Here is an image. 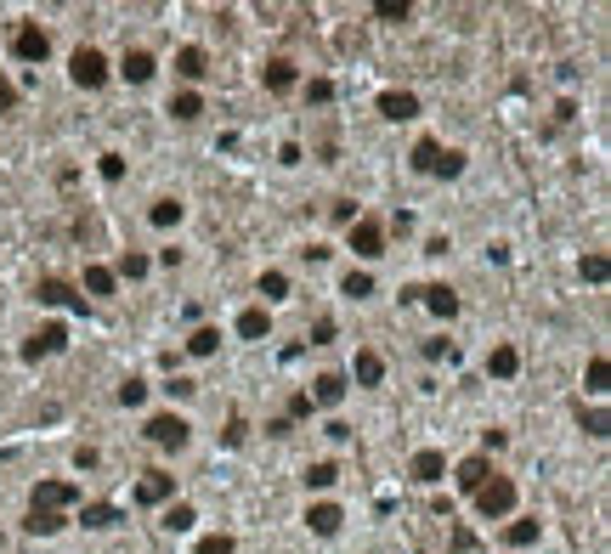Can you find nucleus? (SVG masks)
Masks as SVG:
<instances>
[{
  "label": "nucleus",
  "instance_id": "44",
  "mask_svg": "<svg viewBox=\"0 0 611 554\" xmlns=\"http://www.w3.org/2000/svg\"><path fill=\"white\" fill-rule=\"evenodd\" d=\"M306 413H311V396H306V391L289 396V419H306Z\"/></svg>",
  "mask_w": 611,
  "mask_h": 554
},
{
  "label": "nucleus",
  "instance_id": "32",
  "mask_svg": "<svg viewBox=\"0 0 611 554\" xmlns=\"http://www.w3.org/2000/svg\"><path fill=\"white\" fill-rule=\"evenodd\" d=\"M114 521H119V509H114V503H86V526L102 531V526H114Z\"/></svg>",
  "mask_w": 611,
  "mask_h": 554
},
{
  "label": "nucleus",
  "instance_id": "20",
  "mask_svg": "<svg viewBox=\"0 0 611 554\" xmlns=\"http://www.w3.org/2000/svg\"><path fill=\"white\" fill-rule=\"evenodd\" d=\"M340 396H346V379H340V374H318V391H311V402H323V408H334Z\"/></svg>",
  "mask_w": 611,
  "mask_h": 554
},
{
  "label": "nucleus",
  "instance_id": "37",
  "mask_svg": "<svg viewBox=\"0 0 611 554\" xmlns=\"http://www.w3.org/2000/svg\"><path fill=\"white\" fill-rule=\"evenodd\" d=\"M114 277H147V254H131V249H125V261H119Z\"/></svg>",
  "mask_w": 611,
  "mask_h": 554
},
{
  "label": "nucleus",
  "instance_id": "35",
  "mask_svg": "<svg viewBox=\"0 0 611 554\" xmlns=\"http://www.w3.org/2000/svg\"><path fill=\"white\" fill-rule=\"evenodd\" d=\"M119 402H125V408H142V402H147V385H142V379H125V385H119Z\"/></svg>",
  "mask_w": 611,
  "mask_h": 554
},
{
  "label": "nucleus",
  "instance_id": "5",
  "mask_svg": "<svg viewBox=\"0 0 611 554\" xmlns=\"http://www.w3.org/2000/svg\"><path fill=\"white\" fill-rule=\"evenodd\" d=\"M69 74H74V85L97 91V85H108V57H102L97 46H79V51H74V62H69Z\"/></svg>",
  "mask_w": 611,
  "mask_h": 554
},
{
  "label": "nucleus",
  "instance_id": "1",
  "mask_svg": "<svg viewBox=\"0 0 611 554\" xmlns=\"http://www.w3.org/2000/svg\"><path fill=\"white\" fill-rule=\"evenodd\" d=\"M413 170L419 176H441V181H453L458 170H465V153H453V147H441L436 136H425L413 147Z\"/></svg>",
  "mask_w": 611,
  "mask_h": 554
},
{
  "label": "nucleus",
  "instance_id": "23",
  "mask_svg": "<svg viewBox=\"0 0 611 554\" xmlns=\"http://www.w3.org/2000/svg\"><path fill=\"white\" fill-rule=\"evenodd\" d=\"M147 221H153V226H176V221H181V204H176V199H153Z\"/></svg>",
  "mask_w": 611,
  "mask_h": 554
},
{
  "label": "nucleus",
  "instance_id": "42",
  "mask_svg": "<svg viewBox=\"0 0 611 554\" xmlns=\"http://www.w3.org/2000/svg\"><path fill=\"white\" fill-rule=\"evenodd\" d=\"M12 108H17V85L0 74V114H12Z\"/></svg>",
  "mask_w": 611,
  "mask_h": 554
},
{
  "label": "nucleus",
  "instance_id": "7",
  "mask_svg": "<svg viewBox=\"0 0 611 554\" xmlns=\"http://www.w3.org/2000/svg\"><path fill=\"white\" fill-rule=\"evenodd\" d=\"M351 249L363 254V261L385 254V226H379V221H351Z\"/></svg>",
  "mask_w": 611,
  "mask_h": 554
},
{
  "label": "nucleus",
  "instance_id": "21",
  "mask_svg": "<svg viewBox=\"0 0 611 554\" xmlns=\"http://www.w3.org/2000/svg\"><path fill=\"white\" fill-rule=\"evenodd\" d=\"M171 114H176L181 125L199 119V114H204V97H199V91H176V97H171Z\"/></svg>",
  "mask_w": 611,
  "mask_h": 554
},
{
  "label": "nucleus",
  "instance_id": "30",
  "mask_svg": "<svg viewBox=\"0 0 611 554\" xmlns=\"http://www.w3.org/2000/svg\"><path fill=\"white\" fill-rule=\"evenodd\" d=\"M583 379H588V391H611V362H606V356H595Z\"/></svg>",
  "mask_w": 611,
  "mask_h": 554
},
{
  "label": "nucleus",
  "instance_id": "15",
  "mask_svg": "<svg viewBox=\"0 0 611 554\" xmlns=\"http://www.w3.org/2000/svg\"><path fill=\"white\" fill-rule=\"evenodd\" d=\"M176 74H181V79H204V74H209L204 46H181V51H176Z\"/></svg>",
  "mask_w": 611,
  "mask_h": 554
},
{
  "label": "nucleus",
  "instance_id": "29",
  "mask_svg": "<svg viewBox=\"0 0 611 554\" xmlns=\"http://www.w3.org/2000/svg\"><path fill=\"white\" fill-rule=\"evenodd\" d=\"M114 283H119V277H114L108 266H86V289H91V294H114Z\"/></svg>",
  "mask_w": 611,
  "mask_h": 554
},
{
  "label": "nucleus",
  "instance_id": "34",
  "mask_svg": "<svg viewBox=\"0 0 611 554\" xmlns=\"http://www.w3.org/2000/svg\"><path fill=\"white\" fill-rule=\"evenodd\" d=\"M261 294H266V300H283V294H289V277H283V272H266V277H261Z\"/></svg>",
  "mask_w": 611,
  "mask_h": 554
},
{
  "label": "nucleus",
  "instance_id": "10",
  "mask_svg": "<svg viewBox=\"0 0 611 554\" xmlns=\"http://www.w3.org/2000/svg\"><path fill=\"white\" fill-rule=\"evenodd\" d=\"M453 476H458V486H465V493H481V486L493 481V464H487V458L476 453V458H465V464H458Z\"/></svg>",
  "mask_w": 611,
  "mask_h": 554
},
{
  "label": "nucleus",
  "instance_id": "18",
  "mask_svg": "<svg viewBox=\"0 0 611 554\" xmlns=\"http://www.w3.org/2000/svg\"><path fill=\"white\" fill-rule=\"evenodd\" d=\"M40 300H46V306H74V289L69 283H62V277H40Z\"/></svg>",
  "mask_w": 611,
  "mask_h": 554
},
{
  "label": "nucleus",
  "instance_id": "17",
  "mask_svg": "<svg viewBox=\"0 0 611 554\" xmlns=\"http://www.w3.org/2000/svg\"><path fill=\"white\" fill-rule=\"evenodd\" d=\"M119 74L131 79V85H147V79H153V57H147V51H125V62H119Z\"/></svg>",
  "mask_w": 611,
  "mask_h": 554
},
{
  "label": "nucleus",
  "instance_id": "16",
  "mask_svg": "<svg viewBox=\"0 0 611 554\" xmlns=\"http://www.w3.org/2000/svg\"><path fill=\"white\" fill-rule=\"evenodd\" d=\"M261 79H266V91H294V62L289 57H272L266 69H261Z\"/></svg>",
  "mask_w": 611,
  "mask_h": 554
},
{
  "label": "nucleus",
  "instance_id": "12",
  "mask_svg": "<svg viewBox=\"0 0 611 554\" xmlns=\"http://www.w3.org/2000/svg\"><path fill=\"white\" fill-rule=\"evenodd\" d=\"M379 114H385V119H413L419 114V97L413 91H385V97H379Z\"/></svg>",
  "mask_w": 611,
  "mask_h": 554
},
{
  "label": "nucleus",
  "instance_id": "38",
  "mask_svg": "<svg viewBox=\"0 0 611 554\" xmlns=\"http://www.w3.org/2000/svg\"><path fill=\"white\" fill-rule=\"evenodd\" d=\"M69 521L62 515H29V531H40V538H51V531H62Z\"/></svg>",
  "mask_w": 611,
  "mask_h": 554
},
{
  "label": "nucleus",
  "instance_id": "2",
  "mask_svg": "<svg viewBox=\"0 0 611 554\" xmlns=\"http://www.w3.org/2000/svg\"><path fill=\"white\" fill-rule=\"evenodd\" d=\"M79 498V486L74 481H40L34 486V498H29V515H62Z\"/></svg>",
  "mask_w": 611,
  "mask_h": 554
},
{
  "label": "nucleus",
  "instance_id": "27",
  "mask_svg": "<svg viewBox=\"0 0 611 554\" xmlns=\"http://www.w3.org/2000/svg\"><path fill=\"white\" fill-rule=\"evenodd\" d=\"M340 294H351V300H368V294H374V277H368V272H346Z\"/></svg>",
  "mask_w": 611,
  "mask_h": 554
},
{
  "label": "nucleus",
  "instance_id": "45",
  "mask_svg": "<svg viewBox=\"0 0 611 554\" xmlns=\"http://www.w3.org/2000/svg\"><path fill=\"white\" fill-rule=\"evenodd\" d=\"M425 356L436 362V356H453V346H448V339H425Z\"/></svg>",
  "mask_w": 611,
  "mask_h": 554
},
{
  "label": "nucleus",
  "instance_id": "22",
  "mask_svg": "<svg viewBox=\"0 0 611 554\" xmlns=\"http://www.w3.org/2000/svg\"><path fill=\"white\" fill-rule=\"evenodd\" d=\"M356 379H363V385H379V379H385V362H379V351H356Z\"/></svg>",
  "mask_w": 611,
  "mask_h": 554
},
{
  "label": "nucleus",
  "instance_id": "6",
  "mask_svg": "<svg viewBox=\"0 0 611 554\" xmlns=\"http://www.w3.org/2000/svg\"><path fill=\"white\" fill-rule=\"evenodd\" d=\"M12 57H17V62H46V57H51V34L34 29V23H23V29L12 34Z\"/></svg>",
  "mask_w": 611,
  "mask_h": 554
},
{
  "label": "nucleus",
  "instance_id": "31",
  "mask_svg": "<svg viewBox=\"0 0 611 554\" xmlns=\"http://www.w3.org/2000/svg\"><path fill=\"white\" fill-rule=\"evenodd\" d=\"M193 521H199V515H193V503H171V509H164V526H171V531H187Z\"/></svg>",
  "mask_w": 611,
  "mask_h": 554
},
{
  "label": "nucleus",
  "instance_id": "13",
  "mask_svg": "<svg viewBox=\"0 0 611 554\" xmlns=\"http://www.w3.org/2000/svg\"><path fill=\"white\" fill-rule=\"evenodd\" d=\"M408 476L413 481H441V476H448V458H441V453H413V464H408Z\"/></svg>",
  "mask_w": 611,
  "mask_h": 554
},
{
  "label": "nucleus",
  "instance_id": "19",
  "mask_svg": "<svg viewBox=\"0 0 611 554\" xmlns=\"http://www.w3.org/2000/svg\"><path fill=\"white\" fill-rule=\"evenodd\" d=\"M521 368V356H515V346H493V356H487V374L493 379H510Z\"/></svg>",
  "mask_w": 611,
  "mask_h": 554
},
{
  "label": "nucleus",
  "instance_id": "41",
  "mask_svg": "<svg viewBox=\"0 0 611 554\" xmlns=\"http://www.w3.org/2000/svg\"><path fill=\"white\" fill-rule=\"evenodd\" d=\"M125 176V159L119 153H102V181H119Z\"/></svg>",
  "mask_w": 611,
  "mask_h": 554
},
{
  "label": "nucleus",
  "instance_id": "36",
  "mask_svg": "<svg viewBox=\"0 0 611 554\" xmlns=\"http://www.w3.org/2000/svg\"><path fill=\"white\" fill-rule=\"evenodd\" d=\"M583 430H588V436H606V430H611V413H606V408H588V413H583Z\"/></svg>",
  "mask_w": 611,
  "mask_h": 554
},
{
  "label": "nucleus",
  "instance_id": "33",
  "mask_svg": "<svg viewBox=\"0 0 611 554\" xmlns=\"http://www.w3.org/2000/svg\"><path fill=\"white\" fill-rule=\"evenodd\" d=\"M374 12L385 17V23H408V12H413V6H408V0H379Z\"/></svg>",
  "mask_w": 611,
  "mask_h": 554
},
{
  "label": "nucleus",
  "instance_id": "43",
  "mask_svg": "<svg viewBox=\"0 0 611 554\" xmlns=\"http://www.w3.org/2000/svg\"><path fill=\"white\" fill-rule=\"evenodd\" d=\"M306 97H311V102H329V97H334V85H329V79H311V85H306Z\"/></svg>",
  "mask_w": 611,
  "mask_h": 554
},
{
  "label": "nucleus",
  "instance_id": "25",
  "mask_svg": "<svg viewBox=\"0 0 611 554\" xmlns=\"http://www.w3.org/2000/svg\"><path fill=\"white\" fill-rule=\"evenodd\" d=\"M504 543H510V549L538 543V521H515V526H504Z\"/></svg>",
  "mask_w": 611,
  "mask_h": 554
},
{
  "label": "nucleus",
  "instance_id": "11",
  "mask_svg": "<svg viewBox=\"0 0 611 554\" xmlns=\"http://www.w3.org/2000/svg\"><path fill=\"white\" fill-rule=\"evenodd\" d=\"M419 300H425L436 317H458V294L448 283H425V289H419Z\"/></svg>",
  "mask_w": 611,
  "mask_h": 554
},
{
  "label": "nucleus",
  "instance_id": "9",
  "mask_svg": "<svg viewBox=\"0 0 611 554\" xmlns=\"http://www.w3.org/2000/svg\"><path fill=\"white\" fill-rule=\"evenodd\" d=\"M171 493H176V476H164V470H147L136 481V503H164Z\"/></svg>",
  "mask_w": 611,
  "mask_h": 554
},
{
  "label": "nucleus",
  "instance_id": "24",
  "mask_svg": "<svg viewBox=\"0 0 611 554\" xmlns=\"http://www.w3.org/2000/svg\"><path fill=\"white\" fill-rule=\"evenodd\" d=\"M216 346H221V328H193V339H187L193 356H216Z\"/></svg>",
  "mask_w": 611,
  "mask_h": 554
},
{
  "label": "nucleus",
  "instance_id": "26",
  "mask_svg": "<svg viewBox=\"0 0 611 554\" xmlns=\"http://www.w3.org/2000/svg\"><path fill=\"white\" fill-rule=\"evenodd\" d=\"M238 334H244V339H266V311L249 306V311L238 317Z\"/></svg>",
  "mask_w": 611,
  "mask_h": 554
},
{
  "label": "nucleus",
  "instance_id": "4",
  "mask_svg": "<svg viewBox=\"0 0 611 554\" xmlns=\"http://www.w3.org/2000/svg\"><path fill=\"white\" fill-rule=\"evenodd\" d=\"M187 436H193V424L176 419V413H153V419H147V441H153V447H171V453H181Z\"/></svg>",
  "mask_w": 611,
  "mask_h": 554
},
{
  "label": "nucleus",
  "instance_id": "8",
  "mask_svg": "<svg viewBox=\"0 0 611 554\" xmlns=\"http://www.w3.org/2000/svg\"><path fill=\"white\" fill-rule=\"evenodd\" d=\"M62 346H69V328L62 323H51V328H40L29 346H23V362H40V356H57Z\"/></svg>",
  "mask_w": 611,
  "mask_h": 554
},
{
  "label": "nucleus",
  "instance_id": "39",
  "mask_svg": "<svg viewBox=\"0 0 611 554\" xmlns=\"http://www.w3.org/2000/svg\"><path fill=\"white\" fill-rule=\"evenodd\" d=\"M606 254H583V277H588V283H606Z\"/></svg>",
  "mask_w": 611,
  "mask_h": 554
},
{
  "label": "nucleus",
  "instance_id": "3",
  "mask_svg": "<svg viewBox=\"0 0 611 554\" xmlns=\"http://www.w3.org/2000/svg\"><path fill=\"white\" fill-rule=\"evenodd\" d=\"M476 509H481V515H487V521H504V515H510V509H515V481L493 476V481H487V486H481V493H476Z\"/></svg>",
  "mask_w": 611,
  "mask_h": 554
},
{
  "label": "nucleus",
  "instance_id": "28",
  "mask_svg": "<svg viewBox=\"0 0 611 554\" xmlns=\"http://www.w3.org/2000/svg\"><path fill=\"white\" fill-rule=\"evenodd\" d=\"M334 481H340V470H334L329 458H323V464H311V470H306V486H318V493H329Z\"/></svg>",
  "mask_w": 611,
  "mask_h": 554
},
{
  "label": "nucleus",
  "instance_id": "14",
  "mask_svg": "<svg viewBox=\"0 0 611 554\" xmlns=\"http://www.w3.org/2000/svg\"><path fill=\"white\" fill-rule=\"evenodd\" d=\"M306 521H311V531H318V538H334L346 515H340V503H311V515H306Z\"/></svg>",
  "mask_w": 611,
  "mask_h": 554
},
{
  "label": "nucleus",
  "instance_id": "40",
  "mask_svg": "<svg viewBox=\"0 0 611 554\" xmlns=\"http://www.w3.org/2000/svg\"><path fill=\"white\" fill-rule=\"evenodd\" d=\"M199 554H238V549H233V538H221V531H216V538L199 543Z\"/></svg>",
  "mask_w": 611,
  "mask_h": 554
}]
</instances>
